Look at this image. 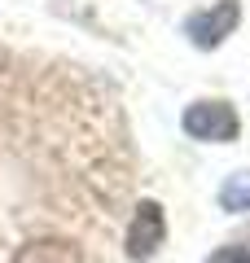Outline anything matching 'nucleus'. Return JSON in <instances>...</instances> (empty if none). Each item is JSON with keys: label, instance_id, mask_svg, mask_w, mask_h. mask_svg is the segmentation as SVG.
I'll use <instances>...</instances> for the list:
<instances>
[{"label": "nucleus", "instance_id": "1", "mask_svg": "<svg viewBox=\"0 0 250 263\" xmlns=\"http://www.w3.org/2000/svg\"><path fill=\"white\" fill-rule=\"evenodd\" d=\"M136 154L105 79L0 48V263H110Z\"/></svg>", "mask_w": 250, "mask_h": 263}, {"label": "nucleus", "instance_id": "2", "mask_svg": "<svg viewBox=\"0 0 250 263\" xmlns=\"http://www.w3.org/2000/svg\"><path fill=\"white\" fill-rule=\"evenodd\" d=\"M180 127L193 136V141L206 145H224V141H237L241 119L228 101H193L185 114H180Z\"/></svg>", "mask_w": 250, "mask_h": 263}, {"label": "nucleus", "instance_id": "3", "mask_svg": "<svg viewBox=\"0 0 250 263\" xmlns=\"http://www.w3.org/2000/svg\"><path fill=\"white\" fill-rule=\"evenodd\" d=\"M167 241V215L158 202H136V211H132L128 219V233H123V254H128L132 263H145L154 259V250Z\"/></svg>", "mask_w": 250, "mask_h": 263}, {"label": "nucleus", "instance_id": "4", "mask_svg": "<svg viewBox=\"0 0 250 263\" xmlns=\"http://www.w3.org/2000/svg\"><path fill=\"white\" fill-rule=\"evenodd\" d=\"M237 22H241L237 0H215L211 9H198V13L185 18V35H189V44H198V48H220L224 40L237 31Z\"/></svg>", "mask_w": 250, "mask_h": 263}, {"label": "nucleus", "instance_id": "5", "mask_svg": "<svg viewBox=\"0 0 250 263\" xmlns=\"http://www.w3.org/2000/svg\"><path fill=\"white\" fill-rule=\"evenodd\" d=\"M220 206L224 211H250V171H237L220 184Z\"/></svg>", "mask_w": 250, "mask_h": 263}, {"label": "nucleus", "instance_id": "6", "mask_svg": "<svg viewBox=\"0 0 250 263\" xmlns=\"http://www.w3.org/2000/svg\"><path fill=\"white\" fill-rule=\"evenodd\" d=\"M206 263H250V250L246 246H220Z\"/></svg>", "mask_w": 250, "mask_h": 263}]
</instances>
